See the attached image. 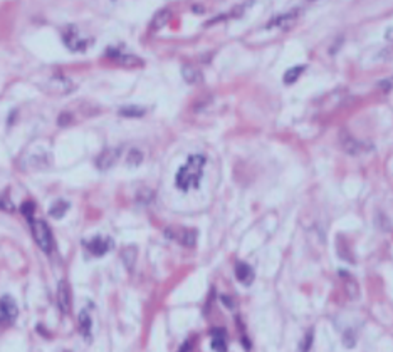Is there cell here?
I'll return each mask as SVG.
<instances>
[{
  "mask_svg": "<svg viewBox=\"0 0 393 352\" xmlns=\"http://www.w3.org/2000/svg\"><path fill=\"white\" fill-rule=\"evenodd\" d=\"M205 163H207V158L203 155L188 156L187 163L177 171V176H175V185L178 190H182V191L197 190V188L200 186Z\"/></svg>",
  "mask_w": 393,
  "mask_h": 352,
  "instance_id": "cell-1",
  "label": "cell"
},
{
  "mask_svg": "<svg viewBox=\"0 0 393 352\" xmlns=\"http://www.w3.org/2000/svg\"><path fill=\"white\" fill-rule=\"evenodd\" d=\"M30 230H32L34 240L35 243L39 245V248L42 250L44 253H50L54 250V238H52V232H50L49 225L44 220H30Z\"/></svg>",
  "mask_w": 393,
  "mask_h": 352,
  "instance_id": "cell-2",
  "label": "cell"
},
{
  "mask_svg": "<svg viewBox=\"0 0 393 352\" xmlns=\"http://www.w3.org/2000/svg\"><path fill=\"white\" fill-rule=\"evenodd\" d=\"M64 44L68 45V49H71L73 52H84L89 44V40L81 37L79 30L76 29L74 25H69L64 32Z\"/></svg>",
  "mask_w": 393,
  "mask_h": 352,
  "instance_id": "cell-3",
  "label": "cell"
},
{
  "mask_svg": "<svg viewBox=\"0 0 393 352\" xmlns=\"http://www.w3.org/2000/svg\"><path fill=\"white\" fill-rule=\"evenodd\" d=\"M165 235L168 238L182 243L183 247H193L197 243V232L190 228H166Z\"/></svg>",
  "mask_w": 393,
  "mask_h": 352,
  "instance_id": "cell-4",
  "label": "cell"
},
{
  "mask_svg": "<svg viewBox=\"0 0 393 352\" xmlns=\"http://www.w3.org/2000/svg\"><path fill=\"white\" fill-rule=\"evenodd\" d=\"M84 247L94 257H103L104 253H108L115 247V242L109 237H94L89 242H84Z\"/></svg>",
  "mask_w": 393,
  "mask_h": 352,
  "instance_id": "cell-5",
  "label": "cell"
},
{
  "mask_svg": "<svg viewBox=\"0 0 393 352\" xmlns=\"http://www.w3.org/2000/svg\"><path fill=\"white\" fill-rule=\"evenodd\" d=\"M17 315H19V309L12 297L5 295V297L0 299V324L14 322L17 319Z\"/></svg>",
  "mask_w": 393,
  "mask_h": 352,
  "instance_id": "cell-6",
  "label": "cell"
},
{
  "mask_svg": "<svg viewBox=\"0 0 393 352\" xmlns=\"http://www.w3.org/2000/svg\"><path fill=\"white\" fill-rule=\"evenodd\" d=\"M120 156H121V148H108V150H104L98 158H96V166H98V170H101V171L111 170V168L118 163Z\"/></svg>",
  "mask_w": 393,
  "mask_h": 352,
  "instance_id": "cell-7",
  "label": "cell"
},
{
  "mask_svg": "<svg viewBox=\"0 0 393 352\" xmlns=\"http://www.w3.org/2000/svg\"><path fill=\"white\" fill-rule=\"evenodd\" d=\"M340 145H341V150H343L346 155H351V156H356L363 151V145H361L358 139H355L346 129L340 132Z\"/></svg>",
  "mask_w": 393,
  "mask_h": 352,
  "instance_id": "cell-8",
  "label": "cell"
},
{
  "mask_svg": "<svg viewBox=\"0 0 393 352\" xmlns=\"http://www.w3.org/2000/svg\"><path fill=\"white\" fill-rule=\"evenodd\" d=\"M58 305H59V310L64 315L69 314V310H71V289H69V284L66 282V280H61V282H59V287H58Z\"/></svg>",
  "mask_w": 393,
  "mask_h": 352,
  "instance_id": "cell-9",
  "label": "cell"
},
{
  "mask_svg": "<svg viewBox=\"0 0 393 352\" xmlns=\"http://www.w3.org/2000/svg\"><path fill=\"white\" fill-rule=\"evenodd\" d=\"M236 277L241 284H244L246 287H249L254 282V270L251 268V265L244 263V262H237L236 265Z\"/></svg>",
  "mask_w": 393,
  "mask_h": 352,
  "instance_id": "cell-10",
  "label": "cell"
},
{
  "mask_svg": "<svg viewBox=\"0 0 393 352\" xmlns=\"http://www.w3.org/2000/svg\"><path fill=\"white\" fill-rule=\"evenodd\" d=\"M340 273V277H343V280H345V292H346V295H348L350 299H358L360 297V290H358V284H356V280L353 278V277H350L348 273L346 272H338Z\"/></svg>",
  "mask_w": 393,
  "mask_h": 352,
  "instance_id": "cell-11",
  "label": "cell"
},
{
  "mask_svg": "<svg viewBox=\"0 0 393 352\" xmlns=\"http://www.w3.org/2000/svg\"><path fill=\"white\" fill-rule=\"evenodd\" d=\"M79 322V330L81 334L84 335L86 340H91V329H93V320H91V315L88 314V310H83L78 317Z\"/></svg>",
  "mask_w": 393,
  "mask_h": 352,
  "instance_id": "cell-12",
  "label": "cell"
},
{
  "mask_svg": "<svg viewBox=\"0 0 393 352\" xmlns=\"http://www.w3.org/2000/svg\"><path fill=\"white\" fill-rule=\"evenodd\" d=\"M182 76H183V79H185L188 84L202 83V73L197 67H193V65H183Z\"/></svg>",
  "mask_w": 393,
  "mask_h": 352,
  "instance_id": "cell-13",
  "label": "cell"
},
{
  "mask_svg": "<svg viewBox=\"0 0 393 352\" xmlns=\"http://www.w3.org/2000/svg\"><path fill=\"white\" fill-rule=\"evenodd\" d=\"M68 210H69V203L64 201V200H58L54 205H50L49 215L52 218H55V220H59V218H63L66 213H68Z\"/></svg>",
  "mask_w": 393,
  "mask_h": 352,
  "instance_id": "cell-14",
  "label": "cell"
},
{
  "mask_svg": "<svg viewBox=\"0 0 393 352\" xmlns=\"http://www.w3.org/2000/svg\"><path fill=\"white\" fill-rule=\"evenodd\" d=\"M212 349L215 352H227V339L223 330H215L212 337Z\"/></svg>",
  "mask_w": 393,
  "mask_h": 352,
  "instance_id": "cell-15",
  "label": "cell"
},
{
  "mask_svg": "<svg viewBox=\"0 0 393 352\" xmlns=\"http://www.w3.org/2000/svg\"><path fill=\"white\" fill-rule=\"evenodd\" d=\"M121 258H123V263L128 272H131L133 267H135V262H136V248L135 247H126L123 248L121 252Z\"/></svg>",
  "mask_w": 393,
  "mask_h": 352,
  "instance_id": "cell-16",
  "label": "cell"
},
{
  "mask_svg": "<svg viewBox=\"0 0 393 352\" xmlns=\"http://www.w3.org/2000/svg\"><path fill=\"white\" fill-rule=\"evenodd\" d=\"M304 73V65H296L284 73V84H294L299 79V76Z\"/></svg>",
  "mask_w": 393,
  "mask_h": 352,
  "instance_id": "cell-17",
  "label": "cell"
},
{
  "mask_svg": "<svg viewBox=\"0 0 393 352\" xmlns=\"http://www.w3.org/2000/svg\"><path fill=\"white\" fill-rule=\"evenodd\" d=\"M296 17H298V12H296V10H294V12L288 14V15L284 14V15H280V17H277V19L270 20L267 27H277V25H288V24H291V22H294Z\"/></svg>",
  "mask_w": 393,
  "mask_h": 352,
  "instance_id": "cell-18",
  "label": "cell"
},
{
  "mask_svg": "<svg viewBox=\"0 0 393 352\" xmlns=\"http://www.w3.org/2000/svg\"><path fill=\"white\" fill-rule=\"evenodd\" d=\"M145 113H146V109L138 108V106H126V108L120 109V114L125 117H141Z\"/></svg>",
  "mask_w": 393,
  "mask_h": 352,
  "instance_id": "cell-19",
  "label": "cell"
},
{
  "mask_svg": "<svg viewBox=\"0 0 393 352\" xmlns=\"http://www.w3.org/2000/svg\"><path fill=\"white\" fill-rule=\"evenodd\" d=\"M168 20H170V10H161V12H158L155 15V19H153V22H151V27L153 29H161Z\"/></svg>",
  "mask_w": 393,
  "mask_h": 352,
  "instance_id": "cell-20",
  "label": "cell"
},
{
  "mask_svg": "<svg viewBox=\"0 0 393 352\" xmlns=\"http://www.w3.org/2000/svg\"><path fill=\"white\" fill-rule=\"evenodd\" d=\"M313 340H314V332L313 330H308L303 342L299 345V352H313Z\"/></svg>",
  "mask_w": 393,
  "mask_h": 352,
  "instance_id": "cell-21",
  "label": "cell"
},
{
  "mask_svg": "<svg viewBox=\"0 0 393 352\" xmlns=\"http://www.w3.org/2000/svg\"><path fill=\"white\" fill-rule=\"evenodd\" d=\"M141 161H143V153L140 150H131L126 163H128L130 166H138V165H141Z\"/></svg>",
  "mask_w": 393,
  "mask_h": 352,
  "instance_id": "cell-22",
  "label": "cell"
},
{
  "mask_svg": "<svg viewBox=\"0 0 393 352\" xmlns=\"http://www.w3.org/2000/svg\"><path fill=\"white\" fill-rule=\"evenodd\" d=\"M20 212H22V215L30 222V220H32V218H34V212H35L34 203H32V201H25V203H22V206H20Z\"/></svg>",
  "mask_w": 393,
  "mask_h": 352,
  "instance_id": "cell-23",
  "label": "cell"
},
{
  "mask_svg": "<svg viewBox=\"0 0 393 352\" xmlns=\"http://www.w3.org/2000/svg\"><path fill=\"white\" fill-rule=\"evenodd\" d=\"M0 210H4V212H14V203H12V200L9 198V195L7 193H2L0 195Z\"/></svg>",
  "mask_w": 393,
  "mask_h": 352,
  "instance_id": "cell-24",
  "label": "cell"
}]
</instances>
